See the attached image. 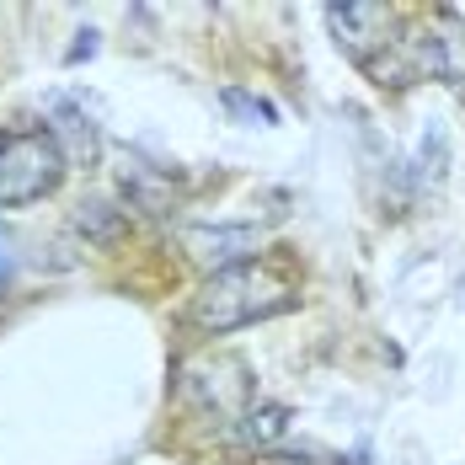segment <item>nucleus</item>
<instances>
[{"instance_id":"nucleus-1","label":"nucleus","mask_w":465,"mask_h":465,"mask_svg":"<svg viewBox=\"0 0 465 465\" xmlns=\"http://www.w3.org/2000/svg\"><path fill=\"white\" fill-rule=\"evenodd\" d=\"M294 305V279L279 257H252V262H235L220 268L214 279L198 289L193 300V322L203 331H235V326H252L262 316H279Z\"/></svg>"},{"instance_id":"nucleus-2","label":"nucleus","mask_w":465,"mask_h":465,"mask_svg":"<svg viewBox=\"0 0 465 465\" xmlns=\"http://www.w3.org/2000/svg\"><path fill=\"white\" fill-rule=\"evenodd\" d=\"M64 177V150L48 129H11L0 134V209L33 203L54 193V183Z\"/></svg>"},{"instance_id":"nucleus-3","label":"nucleus","mask_w":465,"mask_h":465,"mask_svg":"<svg viewBox=\"0 0 465 465\" xmlns=\"http://www.w3.org/2000/svg\"><path fill=\"white\" fill-rule=\"evenodd\" d=\"M326 22H331L337 44L348 48L359 64H374V48L391 44V38H385V27H391V11H385V5H331Z\"/></svg>"},{"instance_id":"nucleus-4","label":"nucleus","mask_w":465,"mask_h":465,"mask_svg":"<svg viewBox=\"0 0 465 465\" xmlns=\"http://www.w3.org/2000/svg\"><path fill=\"white\" fill-rule=\"evenodd\" d=\"M187 252H193L198 262L235 268V262H252L257 231H252V225H198V231H187Z\"/></svg>"},{"instance_id":"nucleus-5","label":"nucleus","mask_w":465,"mask_h":465,"mask_svg":"<svg viewBox=\"0 0 465 465\" xmlns=\"http://www.w3.org/2000/svg\"><path fill=\"white\" fill-rule=\"evenodd\" d=\"M241 433H246L252 444H268V439H279V433H283V407H262V412H246Z\"/></svg>"},{"instance_id":"nucleus-6","label":"nucleus","mask_w":465,"mask_h":465,"mask_svg":"<svg viewBox=\"0 0 465 465\" xmlns=\"http://www.w3.org/2000/svg\"><path fill=\"white\" fill-rule=\"evenodd\" d=\"M225 107L231 113H241V118H262V124H279V107L273 102H262V96H246V92H225Z\"/></svg>"},{"instance_id":"nucleus-7","label":"nucleus","mask_w":465,"mask_h":465,"mask_svg":"<svg viewBox=\"0 0 465 465\" xmlns=\"http://www.w3.org/2000/svg\"><path fill=\"white\" fill-rule=\"evenodd\" d=\"M262 465H337V460H316V455H268Z\"/></svg>"},{"instance_id":"nucleus-8","label":"nucleus","mask_w":465,"mask_h":465,"mask_svg":"<svg viewBox=\"0 0 465 465\" xmlns=\"http://www.w3.org/2000/svg\"><path fill=\"white\" fill-rule=\"evenodd\" d=\"M5 268H11V252H5V235H0V279H5Z\"/></svg>"}]
</instances>
